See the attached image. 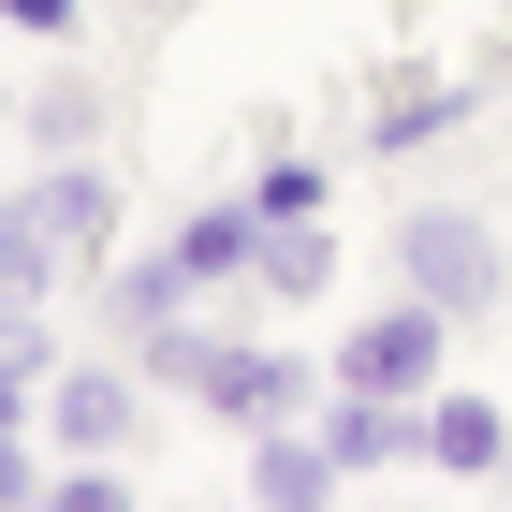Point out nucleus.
Wrapping results in <instances>:
<instances>
[{"label": "nucleus", "mask_w": 512, "mask_h": 512, "mask_svg": "<svg viewBox=\"0 0 512 512\" xmlns=\"http://www.w3.org/2000/svg\"><path fill=\"white\" fill-rule=\"evenodd\" d=\"M103 118H118V88H103V74H74V59H59L44 88H15V132H30V161H88V147H103Z\"/></svg>", "instance_id": "10"}, {"label": "nucleus", "mask_w": 512, "mask_h": 512, "mask_svg": "<svg viewBox=\"0 0 512 512\" xmlns=\"http://www.w3.org/2000/svg\"><path fill=\"white\" fill-rule=\"evenodd\" d=\"M30 410H44V381H30V366H0V425H30Z\"/></svg>", "instance_id": "19"}, {"label": "nucleus", "mask_w": 512, "mask_h": 512, "mask_svg": "<svg viewBox=\"0 0 512 512\" xmlns=\"http://www.w3.org/2000/svg\"><path fill=\"white\" fill-rule=\"evenodd\" d=\"M249 249H264V205H249V191H220V205H191V220H176V278H191V293H235Z\"/></svg>", "instance_id": "11"}, {"label": "nucleus", "mask_w": 512, "mask_h": 512, "mask_svg": "<svg viewBox=\"0 0 512 512\" xmlns=\"http://www.w3.org/2000/svg\"><path fill=\"white\" fill-rule=\"evenodd\" d=\"M30 512H44V498H30Z\"/></svg>", "instance_id": "22"}, {"label": "nucleus", "mask_w": 512, "mask_h": 512, "mask_svg": "<svg viewBox=\"0 0 512 512\" xmlns=\"http://www.w3.org/2000/svg\"><path fill=\"white\" fill-rule=\"evenodd\" d=\"M161 15H191V0H161Z\"/></svg>", "instance_id": "21"}, {"label": "nucleus", "mask_w": 512, "mask_h": 512, "mask_svg": "<svg viewBox=\"0 0 512 512\" xmlns=\"http://www.w3.org/2000/svg\"><path fill=\"white\" fill-rule=\"evenodd\" d=\"M352 469L322 454V425H249V512H337Z\"/></svg>", "instance_id": "9"}, {"label": "nucleus", "mask_w": 512, "mask_h": 512, "mask_svg": "<svg viewBox=\"0 0 512 512\" xmlns=\"http://www.w3.org/2000/svg\"><path fill=\"white\" fill-rule=\"evenodd\" d=\"M191 410L205 425H308L322 410V366L293 352V337H205V366H191Z\"/></svg>", "instance_id": "2"}, {"label": "nucleus", "mask_w": 512, "mask_h": 512, "mask_svg": "<svg viewBox=\"0 0 512 512\" xmlns=\"http://www.w3.org/2000/svg\"><path fill=\"white\" fill-rule=\"evenodd\" d=\"M30 498H44V439L0 425V512H30Z\"/></svg>", "instance_id": "17"}, {"label": "nucleus", "mask_w": 512, "mask_h": 512, "mask_svg": "<svg viewBox=\"0 0 512 512\" xmlns=\"http://www.w3.org/2000/svg\"><path fill=\"white\" fill-rule=\"evenodd\" d=\"M249 205H264V220H322V205H337V161H322V147H293V132H264V161H249Z\"/></svg>", "instance_id": "14"}, {"label": "nucleus", "mask_w": 512, "mask_h": 512, "mask_svg": "<svg viewBox=\"0 0 512 512\" xmlns=\"http://www.w3.org/2000/svg\"><path fill=\"white\" fill-rule=\"evenodd\" d=\"M44 512H147V498H132L118 454H59V469H44Z\"/></svg>", "instance_id": "15"}, {"label": "nucleus", "mask_w": 512, "mask_h": 512, "mask_svg": "<svg viewBox=\"0 0 512 512\" xmlns=\"http://www.w3.org/2000/svg\"><path fill=\"white\" fill-rule=\"evenodd\" d=\"M469 118H483V88H469V74H439V59H381V74H366L352 147H366V161H425V147H454Z\"/></svg>", "instance_id": "5"}, {"label": "nucleus", "mask_w": 512, "mask_h": 512, "mask_svg": "<svg viewBox=\"0 0 512 512\" xmlns=\"http://www.w3.org/2000/svg\"><path fill=\"white\" fill-rule=\"evenodd\" d=\"M0 278H15L30 308H59V264H44V249H30V220H15V205H0Z\"/></svg>", "instance_id": "16"}, {"label": "nucleus", "mask_w": 512, "mask_h": 512, "mask_svg": "<svg viewBox=\"0 0 512 512\" xmlns=\"http://www.w3.org/2000/svg\"><path fill=\"white\" fill-rule=\"evenodd\" d=\"M15 220H30V249L59 278H103V264H118V161H103V147H88V161H44L30 191H15Z\"/></svg>", "instance_id": "4"}, {"label": "nucleus", "mask_w": 512, "mask_h": 512, "mask_svg": "<svg viewBox=\"0 0 512 512\" xmlns=\"http://www.w3.org/2000/svg\"><path fill=\"white\" fill-rule=\"evenodd\" d=\"M425 469L439 483H512V410L469 395V381H439L425 395Z\"/></svg>", "instance_id": "8"}, {"label": "nucleus", "mask_w": 512, "mask_h": 512, "mask_svg": "<svg viewBox=\"0 0 512 512\" xmlns=\"http://www.w3.org/2000/svg\"><path fill=\"white\" fill-rule=\"evenodd\" d=\"M0 132H15V88H0Z\"/></svg>", "instance_id": "20"}, {"label": "nucleus", "mask_w": 512, "mask_h": 512, "mask_svg": "<svg viewBox=\"0 0 512 512\" xmlns=\"http://www.w3.org/2000/svg\"><path fill=\"white\" fill-rule=\"evenodd\" d=\"M322 454H337V469L352 483H381V469H425V410H410V395H352V381H322Z\"/></svg>", "instance_id": "7"}, {"label": "nucleus", "mask_w": 512, "mask_h": 512, "mask_svg": "<svg viewBox=\"0 0 512 512\" xmlns=\"http://www.w3.org/2000/svg\"><path fill=\"white\" fill-rule=\"evenodd\" d=\"M0 30H30V44H74V30H88V0H0Z\"/></svg>", "instance_id": "18"}, {"label": "nucleus", "mask_w": 512, "mask_h": 512, "mask_svg": "<svg viewBox=\"0 0 512 512\" xmlns=\"http://www.w3.org/2000/svg\"><path fill=\"white\" fill-rule=\"evenodd\" d=\"M103 322H118V352H132V337H161V322H191V278H176V249H147V264H103Z\"/></svg>", "instance_id": "13"}, {"label": "nucleus", "mask_w": 512, "mask_h": 512, "mask_svg": "<svg viewBox=\"0 0 512 512\" xmlns=\"http://www.w3.org/2000/svg\"><path fill=\"white\" fill-rule=\"evenodd\" d=\"M381 264H395V293H425V308H454V322H498V308H512L498 205H454V191H425V205H410V220L381 235Z\"/></svg>", "instance_id": "1"}, {"label": "nucleus", "mask_w": 512, "mask_h": 512, "mask_svg": "<svg viewBox=\"0 0 512 512\" xmlns=\"http://www.w3.org/2000/svg\"><path fill=\"white\" fill-rule=\"evenodd\" d=\"M132 425H147V381H132V352L118 366H44V439L59 454H132Z\"/></svg>", "instance_id": "6"}, {"label": "nucleus", "mask_w": 512, "mask_h": 512, "mask_svg": "<svg viewBox=\"0 0 512 512\" xmlns=\"http://www.w3.org/2000/svg\"><path fill=\"white\" fill-rule=\"evenodd\" d=\"M454 337H469L454 308H425V293H395V308H366L352 337H337V366H322V381H352V395H410V410H425V395L454 381Z\"/></svg>", "instance_id": "3"}, {"label": "nucleus", "mask_w": 512, "mask_h": 512, "mask_svg": "<svg viewBox=\"0 0 512 512\" xmlns=\"http://www.w3.org/2000/svg\"><path fill=\"white\" fill-rule=\"evenodd\" d=\"M249 293H264V308H322V293H337V235H322V220H264Z\"/></svg>", "instance_id": "12"}]
</instances>
